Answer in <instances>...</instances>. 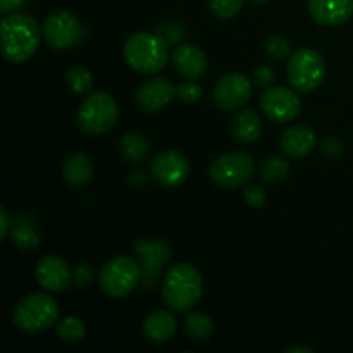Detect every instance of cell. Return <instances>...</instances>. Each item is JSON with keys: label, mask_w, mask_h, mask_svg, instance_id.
Segmentation results:
<instances>
[{"label": "cell", "mask_w": 353, "mask_h": 353, "mask_svg": "<svg viewBox=\"0 0 353 353\" xmlns=\"http://www.w3.org/2000/svg\"><path fill=\"white\" fill-rule=\"evenodd\" d=\"M2 55L12 64H23L34 55L41 41V28L34 17L12 12L2 19Z\"/></svg>", "instance_id": "6da1fadb"}, {"label": "cell", "mask_w": 353, "mask_h": 353, "mask_svg": "<svg viewBox=\"0 0 353 353\" xmlns=\"http://www.w3.org/2000/svg\"><path fill=\"white\" fill-rule=\"evenodd\" d=\"M203 293V279L192 264H176L169 269L162 281V299L176 312H188L199 303Z\"/></svg>", "instance_id": "7a4b0ae2"}, {"label": "cell", "mask_w": 353, "mask_h": 353, "mask_svg": "<svg viewBox=\"0 0 353 353\" xmlns=\"http://www.w3.org/2000/svg\"><path fill=\"white\" fill-rule=\"evenodd\" d=\"M124 59L133 71L140 74H155L169 61V45L162 34L140 31L124 41Z\"/></svg>", "instance_id": "3957f363"}, {"label": "cell", "mask_w": 353, "mask_h": 353, "mask_svg": "<svg viewBox=\"0 0 353 353\" xmlns=\"http://www.w3.org/2000/svg\"><path fill=\"white\" fill-rule=\"evenodd\" d=\"M59 314L61 309L55 299L45 293H31L16 305L12 323L23 333L34 334L50 330L57 323Z\"/></svg>", "instance_id": "277c9868"}, {"label": "cell", "mask_w": 353, "mask_h": 353, "mask_svg": "<svg viewBox=\"0 0 353 353\" xmlns=\"http://www.w3.org/2000/svg\"><path fill=\"white\" fill-rule=\"evenodd\" d=\"M326 72L323 55L310 47L293 52L286 65V79L290 86L300 93L316 92L326 79Z\"/></svg>", "instance_id": "5b68a950"}, {"label": "cell", "mask_w": 353, "mask_h": 353, "mask_svg": "<svg viewBox=\"0 0 353 353\" xmlns=\"http://www.w3.org/2000/svg\"><path fill=\"white\" fill-rule=\"evenodd\" d=\"M119 119L116 99L105 92L90 93L78 110V126L86 134H103L112 130Z\"/></svg>", "instance_id": "8992f818"}, {"label": "cell", "mask_w": 353, "mask_h": 353, "mask_svg": "<svg viewBox=\"0 0 353 353\" xmlns=\"http://www.w3.org/2000/svg\"><path fill=\"white\" fill-rule=\"evenodd\" d=\"M141 281V268L134 259L117 257L110 259L103 264L100 271L99 283L102 292L110 299H123L130 295Z\"/></svg>", "instance_id": "52a82bcc"}, {"label": "cell", "mask_w": 353, "mask_h": 353, "mask_svg": "<svg viewBox=\"0 0 353 353\" xmlns=\"http://www.w3.org/2000/svg\"><path fill=\"white\" fill-rule=\"evenodd\" d=\"M209 172L212 181L221 188H241L254 178L255 164L245 152H228L212 162Z\"/></svg>", "instance_id": "ba28073f"}, {"label": "cell", "mask_w": 353, "mask_h": 353, "mask_svg": "<svg viewBox=\"0 0 353 353\" xmlns=\"http://www.w3.org/2000/svg\"><path fill=\"white\" fill-rule=\"evenodd\" d=\"M133 247L140 259V286L143 290H154L162 278V268L171 261V247L164 240H147V238H137Z\"/></svg>", "instance_id": "9c48e42d"}, {"label": "cell", "mask_w": 353, "mask_h": 353, "mask_svg": "<svg viewBox=\"0 0 353 353\" xmlns=\"http://www.w3.org/2000/svg\"><path fill=\"white\" fill-rule=\"evenodd\" d=\"M43 38L55 50L76 47L85 38V26L74 14L68 10H54L43 23Z\"/></svg>", "instance_id": "30bf717a"}, {"label": "cell", "mask_w": 353, "mask_h": 353, "mask_svg": "<svg viewBox=\"0 0 353 353\" xmlns=\"http://www.w3.org/2000/svg\"><path fill=\"white\" fill-rule=\"evenodd\" d=\"M261 109L272 123L286 124L296 119L302 112V100L296 95V90L286 86H269L261 95Z\"/></svg>", "instance_id": "8fae6325"}, {"label": "cell", "mask_w": 353, "mask_h": 353, "mask_svg": "<svg viewBox=\"0 0 353 353\" xmlns=\"http://www.w3.org/2000/svg\"><path fill=\"white\" fill-rule=\"evenodd\" d=\"M152 178L164 188H176L190 176L188 159L178 150H164L152 161Z\"/></svg>", "instance_id": "7c38bea8"}, {"label": "cell", "mask_w": 353, "mask_h": 353, "mask_svg": "<svg viewBox=\"0 0 353 353\" xmlns=\"http://www.w3.org/2000/svg\"><path fill=\"white\" fill-rule=\"evenodd\" d=\"M252 97V83L241 72H230L217 81L214 102L223 110L241 109Z\"/></svg>", "instance_id": "4fadbf2b"}, {"label": "cell", "mask_w": 353, "mask_h": 353, "mask_svg": "<svg viewBox=\"0 0 353 353\" xmlns=\"http://www.w3.org/2000/svg\"><path fill=\"white\" fill-rule=\"evenodd\" d=\"M34 276L41 288L48 292H65L72 285V274L64 259L59 255H45L34 268Z\"/></svg>", "instance_id": "5bb4252c"}, {"label": "cell", "mask_w": 353, "mask_h": 353, "mask_svg": "<svg viewBox=\"0 0 353 353\" xmlns=\"http://www.w3.org/2000/svg\"><path fill=\"white\" fill-rule=\"evenodd\" d=\"M174 97H178V86L172 85L169 79L159 76V78L147 79L138 88L137 102L145 112H157V110L168 107Z\"/></svg>", "instance_id": "9a60e30c"}, {"label": "cell", "mask_w": 353, "mask_h": 353, "mask_svg": "<svg viewBox=\"0 0 353 353\" xmlns=\"http://www.w3.org/2000/svg\"><path fill=\"white\" fill-rule=\"evenodd\" d=\"M309 10L321 26H341L353 16V0H309Z\"/></svg>", "instance_id": "2e32d148"}, {"label": "cell", "mask_w": 353, "mask_h": 353, "mask_svg": "<svg viewBox=\"0 0 353 353\" xmlns=\"http://www.w3.org/2000/svg\"><path fill=\"white\" fill-rule=\"evenodd\" d=\"M172 64L185 79H199L207 72L209 62L205 52L199 45L185 43L172 52Z\"/></svg>", "instance_id": "e0dca14e"}, {"label": "cell", "mask_w": 353, "mask_h": 353, "mask_svg": "<svg viewBox=\"0 0 353 353\" xmlns=\"http://www.w3.org/2000/svg\"><path fill=\"white\" fill-rule=\"evenodd\" d=\"M316 143V131L307 124H295L288 128L281 137V150L290 159H303L314 150Z\"/></svg>", "instance_id": "ac0fdd59"}, {"label": "cell", "mask_w": 353, "mask_h": 353, "mask_svg": "<svg viewBox=\"0 0 353 353\" xmlns=\"http://www.w3.org/2000/svg\"><path fill=\"white\" fill-rule=\"evenodd\" d=\"M262 117L259 116L257 110L245 109L238 114L231 124V133L234 140L241 145H252L262 137Z\"/></svg>", "instance_id": "d6986e66"}, {"label": "cell", "mask_w": 353, "mask_h": 353, "mask_svg": "<svg viewBox=\"0 0 353 353\" xmlns=\"http://www.w3.org/2000/svg\"><path fill=\"white\" fill-rule=\"evenodd\" d=\"M176 331H178V321L165 310L152 312L143 323V333L152 343H165L174 336Z\"/></svg>", "instance_id": "ffe728a7"}, {"label": "cell", "mask_w": 353, "mask_h": 353, "mask_svg": "<svg viewBox=\"0 0 353 353\" xmlns=\"http://www.w3.org/2000/svg\"><path fill=\"white\" fill-rule=\"evenodd\" d=\"M62 176H64V181L74 188L88 185L93 178L92 159L85 154L69 155L64 162V168H62Z\"/></svg>", "instance_id": "44dd1931"}, {"label": "cell", "mask_w": 353, "mask_h": 353, "mask_svg": "<svg viewBox=\"0 0 353 353\" xmlns=\"http://www.w3.org/2000/svg\"><path fill=\"white\" fill-rule=\"evenodd\" d=\"M121 154L133 164H143L150 157V141L137 131H130L121 140Z\"/></svg>", "instance_id": "7402d4cb"}, {"label": "cell", "mask_w": 353, "mask_h": 353, "mask_svg": "<svg viewBox=\"0 0 353 353\" xmlns=\"http://www.w3.org/2000/svg\"><path fill=\"white\" fill-rule=\"evenodd\" d=\"M12 241L21 250H34L40 245V233L26 217H19L12 228Z\"/></svg>", "instance_id": "603a6c76"}, {"label": "cell", "mask_w": 353, "mask_h": 353, "mask_svg": "<svg viewBox=\"0 0 353 353\" xmlns=\"http://www.w3.org/2000/svg\"><path fill=\"white\" fill-rule=\"evenodd\" d=\"M186 333L192 340L205 341L214 334V323L202 312H190L185 319Z\"/></svg>", "instance_id": "cb8c5ba5"}, {"label": "cell", "mask_w": 353, "mask_h": 353, "mask_svg": "<svg viewBox=\"0 0 353 353\" xmlns=\"http://www.w3.org/2000/svg\"><path fill=\"white\" fill-rule=\"evenodd\" d=\"M290 176V162L283 157L265 159L261 168V179L268 185L285 181Z\"/></svg>", "instance_id": "d4e9b609"}, {"label": "cell", "mask_w": 353, "mask_h": 353, "mask_svg": "<svg viewBox=\"0 0 353 353\" xmlns=\"http://www.w3.org/2000/svg\"><path fill=\"white\" fill-rule=\"evenodd\" d=\"M86 327L79 317L68 316L57 324V336L64 343H79L85 338Z\"/></svg>", "instance_id": "484cf974"}, {"label": "cell", "mask_w": 353, "mask_h": 353, "mask_svg": "<svg viewBox=\"0 0 353 353\" xmlns=\"http://www.w3.org/2000/svg\"><path fill=\"white\" fill-rule=\"evenodd\" d=\"M68 85L76 95H85V93L92 92L93 88V76L88 69L81 68V65H74L65 74Z\"/></svg>", "instance_id": "4316f807"}, {"label": "cell", "mask_w": 353, "mask_h": 353, "mask_svg": "<svg viewBox=\"0 0 353 353\" xmlns=\"http://www.w3.org/2000/svg\"><path fill=\"white\" fill-rule=\"evenodd\" d=\"M245 0H210L209 9L217 19H231L243 9Z\"/></svg>", "instance_id": "83f0119b"}, {"label": "cell", "mask_w": 353, "mask_h": 353, "mask_svg": "<svg viewBox=\"0 0 353 353\" xmlns=\"http://www.w3.org/2000/svg\"><path fill=\"white\" fill-rule=\"evenodd\" d=\"M265 54L274 61H283V59L292 55V43L288 38L281 37V34H272L265 41Z\"/></svg>", "instance_id": "f1b7e54d"}, {"label": "cell", "mask_w": 353, "mask_h": 353, "mask_svg": "<svg viewBox=\"0 0 353 353\" xmlns=\"http://www.w3.org/2000/svg\"><path fill=\"white\" fill-rule=\"evenodd\" d=\"M203 92L202 86L195 81V79H185L181 85L178 86V97L179 100L186 103H195L202 99Z\"/></svg>", "instance_id": "f546056e"}, {"label": "cell", "mask_w": 353, "mask_h": 353, "mask_svg": "<svg viewBox=\"0 0 353 353\" xmlns=\"http://www.w3.org/2000/svg\"><path fill=\"white\" fill-rule=\"evenodd\" d=\"M243 199L247 202V205L254 207V209H259V207L265 205V200H268V195H265L264 190L257 185L247 186L243 190Z\"/></svg>", "instance_id": "4dcf8cb0"}, {"label": "cell", "mask_w": 353, "mask_h": 353, "mask_svg": "<svg viewBox=\"0 0 353 353\" xmlns=\"http://www.w3.org/2000/svg\"><path fill=\"white\" fill-rule=\"evenodd\" d=\"M93 278H95V274H93L92 265L88 264L78 265L72 272V283H74L76 288H86L88 285H92Z\"/></svg>", "instance_id": "1f68e13d"}, {"label": "cell", "mask_w": 353, "mask_h": 353, "mask_svg": "<svg viewBox=\"0 0 353 353\" xmlns=\"http://www.w3.org/2000/svg\"><path fill=\"white\" fill-rule=\"evenodd\" d=\"M254 81L261 88H269L274 81V71L269 65H261L254 71Z\"/></svg>", "instance_id": "d6a6232c"}, {"label": "cell", "mask_w": 353, "mask_h": 353, "mask_svg": "<svg viewBox=\"0 0 353 353\" xmlns=\"http://www.w3.org/2000/svg\"><path fill=\"white\" fill-rule=\"evenodd\" d=\"M165 34H168L171 41H178L181 40V38H185V30L181 28V24L171 23L165 26Z\"/></svg>", "instance_id": "836d02e7"}, {"label": "cell", "mask_w": 353, "mask_h": 353, "mask_svg": "<svg viewBox=\"0 0 353 353\" xmlns=\"http://www.w3.org/2000/svg\"><path fill=\"white\" fill-rule=\"evenodd\" d=\"M323 150L326 155L334 157V155H338L341 152V143L336 140V138H327V140H324L323 143Z\"/></svg>", "instance_id": "e575fe53"}, {"label": "cell", "mask_w": 353, "mask_h": 353, "mask_svg": "<svg viewBox=\"0 0 353 353\" xmlns=\"http://www.w3.org/2000/svg\"><path fill=\"white\" fill-rule=\"evenodd\" d=\"M24 3H26V0H0V12H16Z\"/></svg>", "instance_id": "d590c367"}, {"label": "cell", "mask_w": 353, "mask_h": 353, "mask_svg": "<svg viewBox=\"0 0 353 353\" xmlns=\"http://www.w3.org/2000/svg\"><path fill=\"white\" fill-rule=\"evenodd\" d=\"M9 231H10L9 214H7V210L2 207V209H0V238H6Z\"/></svg>", "instance_id": "8d00e7d4"}, {"label": "cell", "mask_w": 353, "mask_h": 353, "mask_svg": "<svg viewBox=\"0 0 353 353\" xmlns=\"http://www.w3.org/2000/svg\"><path fill=\"white\" fill-rule=\"evenodd\" d=\"M130 181L131 185L137 186V188H141V186H145V183H147V176H145L143 171H133L130 176Z\"/></svg>", "instance_id": "74e56055"}, {"label": "cell", "mask_w": 353, "mask_h": 353, "mask_svg": "<svg viewBox=\"0 0 353 353\" xmlns=\"http://www.w3.org/2000/svg\"><path fill=\"white\" fill-rule=\"evenodd\" d=\"M288 353H312V350L305 347H293V348H288Z\"/></svg>", "instance_id": "f35d334b"}, {"label": "cell", "mask_w": 353, "mask_h": 353, "mask_svg": "<svg viewBox=\"0 0 353 353\" xmlns=\"http://www.w3.org/2000/svg\"><path fill=\"white\" fill-rule=\"evenodd\" d=\"M252 3H255V6H264V3H268L269 0H250Z\"/></svg>", "instance_id": "ab89813d"}]
</instances>
